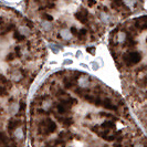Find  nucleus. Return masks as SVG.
Here are the masks:
<instances>
[{"mask_svg": "<svg viewBox=\"0 0 147 147\" xmlns=\"http://www.w3.org/2000/svg\"><path fill=\"white\" fill-rule=\"evenodd\" d=\"M63 1L66 4H70L73 0H29L28 3L30 7H34L38 13L50 12L53 10L57 3ZM139 0H80L76 4V10L74 13L81 15L90 26L91 10H96L97 18L102 15H107L112 17V12H117L121 15H128L132 12V9L138 4Z\"/></svg>", "mask_w": 147, "mask_h": 147, "instance_id": "f257e3e1", "label": "nucleus"}, {"mask_svg": "<svg viewBox=\"0 0 147 147\" xmlns=\"http://www.w3.org/2000/svg\"><path fill=\"white\" fill-rule=\"evenodd\" d=\"M123 60L125 61V63L127 65H134L140 62L142 60V54L138 51H132V52H127L123 56Z\"/></svg>", "mask_w": 147, "mask_h": 147, "instance_id": "f03ea898", "label": "nucleus"}, {"mask_svg": "<svg viewBox=\"0 0 147 147\" xmlns=\"http://www.w3.org/2000/svg\"><path fill=\"white\" fill-rule=\"evenodd\" d=\"M57 131V124L56 122H53L52 120H44L42 121L41 123V132L48 135V134H51V133H54Z\"/></svg>", "mask_w": 147, "mask_h": 147, "instance_id": "7ed1b4c3", "label": "nucleus"}, {"mask_svg": "<svg viewBox=\"0 0 147 147\" xmlns=\"http://www.w3.org/2000/svg\"><path fill=\"white\" fill-rule=\"evenodd\" d=\"M101 105H102L104 108L109 109V111H116V109H117V107H116L115 105H113L109 99H104L103 101H101Z\"/></svg>", "mask_w": 147, "mask_h": 147, "instance_id": "20e7f679", "label": "nucleus"}, {"mask_svg": "<svg viewBox=\"0 0 147 147\" xmlns=\"http://www.w3.org/2000/svg\"><path fill=\"white\" fill-rule=\"evenodd\" d=\"M89 75H82V77H80L79 79V82H77V84L80 85L81 88H88L89 85H90V79L88 77Z\"/></svg>", "mask_w": 147, "mask_h": 147, "instance_id": "39448f33", "label": "nucleus"}, {"mask_svg": "<svg viewBox=\"0 0 147 147\" xmlns=\"http://www.w3.org/2000/svg\"><path fill=\"white\" fill-rule=\"evenodd\" d=\"M59 35H60V38H62V39H64V40H70L72 36H73L68 29H62V30L60 31V34H59Z\"/></svg>", "mask_w": 147, "mask_h": 147, "instance_id": "423d86ee", "label": "nucleus"}, {"mask_svg": "<svg viewBox=\"0 0 147 147\" xmlns=\"http://www.w3.org/2000/svg\"><path fill=\"white\" fill-rule=\"evenodd\" d=\"M21 124V122L20 121H17V120H10L9 121V123H8V130L11 132V131H13L16 130V128L18 127Z\"/></svg>", "mask_w": 147, "mask_h": 147, "instance_id": "0eeeda50", "label": "nucleus"}, {"mask_svg": "<svg viewBox=\"0 0 147 147\" xmlns=\"http://www.w3.org/2000/svg\"><path fill=\"white\" fill-rule=\"evenodd\" d=\"M24 22V21H23ZM18 30H19V32L21 33V34H23L24 36H27V35H29L30 34V32H31V29L30 28H28L26 24H21V26L18 28Z\"/></svg>", "mask_w": 147, "mask_h": 147, "instance_id": "6e6552de", "label": "nucleus"}, {"mask_svg": "<svg viewBox=\"0 0 147 147\" xmlns=\"http://www.w3.org/2000/svg\"><path fill=\"white\" fill-rule=\"evenodd\" d=\"M40 27H41L42 30H44V31H50V30L53 28V23L48 22V21H41Z\"/></svg>", "mask_w": 147, "mask_h": 147, "instance_id": "1a4fd4ad", "label": "nucleus"}, {"mask_svg": "<svg viewBox=\"0 0 147 147\" xmlns=\"http://www.w3.org/2000/svg\"><path fill=\"white\" fill-rule=\"evenodd\" d=\"M12 32H13V38H15L17 41H23L24 38H26V36H24L23 34H21V33L19 32V30H16V29H15Z\"/></svg>", "mask_w": 147, "mask_h": 147, "instance_id": "9d476101", "label": "nucleus"}, {"mask_svg": "<svg viewBox=\"0 0 147 147\" xmlns=\"http://www.w3.org/2000/svg\"><path fill=\"white\" fill-rule=\"evenodd\" d=\"M57 109H58V112L60 114H65L66 112H68V107H66L65 105H63L62 103H60L57 105Z\"/></svg>", "mask_w": 147, "mask_h": 147, "instance_id": "9b49d317", "label": "nucleus"}, {"mask_svg": "<svg viewBox=\"0 0 147 147\" xmlns=\"http://www.w3.org/2000/svg\"><path fill=\"white\" fill-rule=\"evenodd\" d=\"M126 36H127V33H126V32H124V31L118 32V34H117L118 42H121V43H123V42H125V41H126Z\"/></svg>", "mask_w": 147, "mask_h": 147, "instance_id": "f8f14e48", "label": "nucleus"}, {"mask_svg": "<svg viewBox=\"0 0 147 147\" xmlns=\"http://www.w3.org/2000/svg\"><path fill=\"white\" fill-rule=\"evenodd\" d=\"M63 85H64V88L65 89H71L73 85H74V83H73L70 79H68V77H65V79H63Z\"/></svg>", "mask_w": 147, "mask_h": 147, "instance_id": "ddd939ff", "label": "nucleus"}, {"mask_svg": "<svg viewBox=\"0 0 147 147\" xmlns=\"http://www.w3.org/2000/svg\"><path fill=\"white\" fill-rule=\"evenodd\" d=\"M86 34H88V29H86V28H82V29H80V30H79L77 38L83 39V38H85V36H86Z\"/></svg>", "mask_w": 147, "mask_h": 147, "instance_id": "4468645a", "label": "nucleus"}, {"mask_svg": "<svg viewBox=\"0 0 147 147\" xmlns=\"http://www.w3.org/2000/svg\"><path fill=\"white\" fill-rule=\"evenodd\" d=\"M102 128H106V131H108L109 128H114V123H112V121H106L102 124Z\"/></svg>", "mask_w": 147, "mask_h": 147, "instance_id": "2eb2a0df", "label": "nucleus"}, {"mask_svg": "<svg viewBox=\"0 0 147 147\" xmlns=\"http://www.w3.org/2000/svg\"><path fill=\"white\" fill-rule=\"evenodd\" d=\"M15 137L18 139H22L23 138V131L21 128H16L15 130Z\"/></svg>", "mask_w": 147, "mask_h": 147, "instance_id": "dca6fc26", "label": "nucleus"}, {"mask_svg": "<svg viewBox=\"0 0 147 147\" xmlns=\"http://www.w3.org/2000/svg\"><path fill=\"white\" fill-rule=\"evenodd\" d=\"M49 47H50V49L52 50V52H53L54 54H58V53H59V51H60V50H62V49H63L62 47H60V45H54V44H50Z\"/></svg>", "mask_w": 147, "mask_h": 147, "instance_id": "f3484780", "label": "nucleus"}, {"mask_svg": "<svg viewBox=\"0 0 147 147\" xmlns=\"http://www.w3.org/2000/svg\"><path fill=\"white\" fill-rule=\"evenodd\" d=\"M69 31L71 32V34H72V35L77 36V33H79V29H77L76 27H74V26H73V27H71V28L69 29Z\"/></svg>", "mask_w": 147, "mask_h": 147, "instance_id": "a211bd4d", "label": "nucleus"}, {"mask_svg": "<svg viewBox=\"0 0 147 147\" xmlns=\"http://www.w3.org/2000/svg\"><path fill=\"white\" fill-rule=\"evenodd\" d=\"M8 94V90L6 86H0V96H6Z\"/></svg>", "mask_w": 147, "mask_h": 147, "instance_id": "6ab92c4d", "label": "nucleus"}, {"mask_svg": "<svg viewBox=\"0 0 147 147\" xmlns=\"http://www.w3.org/2000/svg\"><path fill=\"white\" fill-rule=\"evenodd\" d=\"M95 50H96L95 47H89V48H86V52L92 54V56H94V54H95Z\"/></svg>", "mask_w": 147, "mask_h": 147, "instance_id": "aec40b11", "label": "nucleus"}, {"mask_svg": "<svg viewBox=\"0 0 147 147\" xmlns=\"http://www.w3.org/2000/svg\"><path fill=\"white\" fill-rule=\"evenodd\" d=\"M13 53H15V56H16V57L20 58V57H21V51H20V48H19V47H16V48H15V52H13Z\"/></svg>", "mask_w": 147, "mask_h": 147, "instance_id": "412c9836", "label": "nucleus"}, {"mask_svg": "<svg viewBox=\"0 0 147 147\" xmlns=\"http://www.w3.org/2000/svg\"><path fill=\"white\" fill-rule=\"evenodd\" d=\"M15 58H16V56H15V53H13V52H12V53H9L8 56L6 57V61H12Z\"/></svg>", "mask_w": 147, "mask_h": 147, "instance_id": "4be33fe9", "label": "nucleus"}, {"mask_svg": "<svg viewBox=\"0 0 147 147\" xmlns=\"http://www.w3.org/2000/svg\"><path fill=\"white\" fill-rule=\"evenodd\" d=\"M91 66H92V69H93L94 71H97V70L100 69V65H99V63H97V62H92Z\"/></svg>", "mask_w": 147, "mask_h": 147, "instance_id": "5701e85b", "label": "nucleus"}, {"mask_svg": "<svg viewBox=\"0 0 147 147\" xmlns=\"http://www.w3.org/2000/svg\"><path fill=\"white\" fill-rule=\"evenodd\" d=\"M65 122H63V124H64V126H70L71 124H73V121L71 120V118H66V120H64Z\"/></svg>", "mask_w": 147, "mask_h": 147, "instance_id": "b1692460", "label": "nucleus"}, {"mask_svg": "<svg viewBox=\"0 0 147 147\" xmlns=\"http://www.w3.org/2000/svg\"><path fill=\"white\" fill-rule=\"evenodd\" d=\"M100 115H101V116H105V117H108V118H113V120H115V118H114V116H113L112 114H107V113H100Z\"/></svg>", "mask_w": 147, "mask_h": 147, "instance_id": "393cba45", "label": "nucleus"}, {"mask_svg": "<svg viewBox=\"0 0 147 147\" xmlns=\"http://www.w3.org/2000/svg\"><path fill=\"white\" fill-rule=\"evenodd\" d=\"M24 108H26V103H24L23 101H21L20 102V108H19V111L22 112V111H24Z\"/></svg>", "mask_w": 147, "mask_h": 147, "instance_id": "a878e982", "label": "nucleus"}, {"mask_svg": "<svg viewBox=\"0 0 147 147\" xmlns=\"http://www.w3.org/2000/svg\"><path fill=\"white\" fill-rule=\"evenodd\" d=\"M72 63H73V61H72V60H64V61H63V64H64V65L72 64Z\"/></svg>", "mask_w": 147, "mask_h": 147, "instance_id": "bb28decb", "label": "nucleus"}, {"mask_svg": "<svg viewBox=\"0 0 147 147\" xmlns=\"http://www.w3.org/2000/svg\"><path fill=\"white\" fill-rule=\"evenodd\" d=\"M81 66H82V68H85V69H88V68H89V66H88L86 64H84V63H81Z\"/></svg>", "mask_w": 147, "mask_h": 147, "instance_id": "cd10ccee", "label": "nucleus"}, {"mask_svg": "<svg viewBox=\"0 0 147 147\" xmlns=\"http://www.w3.org/2000/svg\"><path fill=\"white\" fill-rule=\"evenodd\" d=\"M81 54H82V52L81 51H77V53H76V57L79 58V57H81Z\"/></svg>", "mask_w": 147, "mask_h": 147, "instance_id": "c85d7f7f", "label": "nucleus"}, {"mask_svg": "<svg viewBox=\"0 0 147 147\" xmlns=\"http://www.w3.org/2000/svg\"><path fill=\"white\" fill-rule=\"evenodd\" d=\"M113 147H122V145H120V144H115Z\"/></svg>", "mask_w": 147, "mask_h": 147, "instance_id": "c756f323", "label": "nucleus"}, {"mask_svg": "<svg viewBox=\"0 0 147 147\" xmlns=\"http://www.w3.org/2000/svg\"><path fill=\"white\" fill-rule=\"evenodd\" d=\"M135 147H143V146H142V145H136Z\"/></svg>", "mask_w": 147, "mask_h": 147, "instance_id": "7c9ffc66", "label": "nucleus"}, {"mask_svg": "<svg viewBox=\"0 0 147 147\" xmlns=\"http://www.w3.org/2000/svg\"><path fill=\"white\" fill-rule=\"evenodd\" d=\"M0 145H1V143H0Z\"/></svg>", "mask_w": 147, "mask_h": 147, "instance_id": "2f4dec72", "label": "nucleus"}]
</instances>
